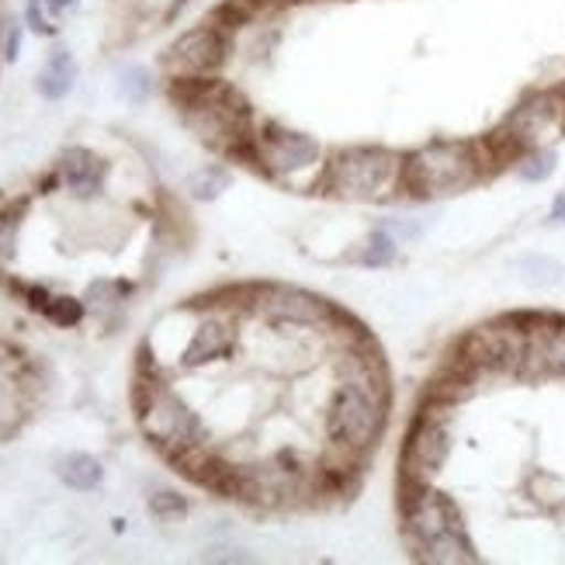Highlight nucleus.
Segmentation results:
<instances>
[{"mask_svg":"<svg viewBox=\"0 0 565 565\" xmlns=\"http://www.w3.org/2000/svg\"><path fill=\"white\" fill-rule=\"evenodd\" d=\"M174 102L199 139L218 146V150H243L250 157V108L230 84L212 77H181L174 81Z\"/></svg>","mask_w":565,"mask_h":565,"instance_id":"nucleus-1","label":"nucleus"},{"mask_svg":"<svg viewBox=\"0 0 565 565\" xmlns=\"http://www.w3.org/2000/svg\"><path fill=\"white\" fill-rule=\"evenodd\" d=\"M406 534L413 552L424 562H476V548L465 534L458 507L448 497L430 493L427 486L416 489V497H409L406 503Z\"/></svg>","mask_w":565,"mask_h":565,"instance_id":"nucleus-2","label":"nucleus"},{"mask_svg":"<svg viewBox=\"0 0 565 565\" xmlns=\"http://www.w3.org/2000/svg\"><path fill=\"white\" fill-rule=\"evenodd\" d=\"M482 157L469 142H430L403 160V184L413 199H445L476 184Z\"/></svg>","mask_w":565,"mask_h":565,"instance_id":"nucleus-3","label":"nucleus"},{"mask_svg":"<svg viewBox=\"0 0 565 565\" xmlns=\"http://www.w3.org/2000/svg\"><path fill=\"white\" fill-rule=\"evenodd\" d=\"M403 184V160L379 146H354L340 150L327 174L323 188L340 194V199H385Z\"/></svg>","mask_w":565,"mask_h":565,"instance_id":"nucleus-4","label":"nucleus"},{"mask_svg":"<svg viewBox=\"0 0 565 565\" xmlns=\"http://www.w3.org/2000/svg\"><path fill=\"white\" fill-rule=\"evenodd\" d=\"M385 420V392L340 382L337 396L327 413V430L330 440L343 451H364L372 448Z\"/></svg>","mask_w":565,"mask_h":565,"instance_id":"nucleus-5","label":"nucleus"},{"mask_svg":"<svg viewBox=\"0 0 565 565\" xmlns=\"http://www.w3.org/2000/svg\"><path fill=\"white\" fill-rule=\"evenodd\" d=\"M136 409H139V427L142 434L160 445L167 455H178L191 445H199L202 424L174 392L157 385V382H139L136 392Z\"/></svg>","mask_w":565,"mask_h":565,"instance_id":"nucleus-6","label":"nucleus"},{"mask_svg":"<svg viewBox=\"0 0 565 565\" xmlns=\"http://www.w3.org/2000/svg\"><path fill=\"white\" fill-rule=\"evenodd\" d=\"M448 455H451L448 416L440 409H424L420 420H416L409 430L406 448H403V479L413 489L430 486V479L445 469Z\"/></svg>","mask_w":565,"mask_h":565,"instance_id":"nucleus-7","label":"nucleus"},{"mask_svg":"<svg viewBox=\"0 0 565 565\" xmlns=\"http://www.w3.org/2000/svg\"><path fill=\"white\" fill-rule=\"evenodd\" d=\"M230 39L223 24H199V29L184 32L174 45L167 49L163 66L170 70V77H212V73L226 63Z\"/></svg>","mask_w":565,"mask_h":565,"instance_id":"nucleus-8","label":"nucleus"},{"mask_svg":"<svg viewBox=\"0 0 565 565\" xmlns=\"http://www.w3.org/2000/svg\"><path fill=\"white\" fill-rule=\"evenodd\" d=\"M565 132V94H537L510 115L500 139L510 153L537 150L545 139Z\"/></svg>","mask_w":565,"mask_h":565,"instance_id":"nucleus-9","label":"nucleus"},{"mask_svg":"<svg viewBox=\"0 0 565 565\" xmlns=\"http://www.w3.org/2000/svg\"><path fill=\"white\" fill-rule=\"evenodd\" d=\"M250 160L271 170V174H291V170H302L319 160V142L306 132L267 126L260 136H254Z\"/></svg>","mask_w":565,"mask_h":565,"instance_id":"nucleus-10","label":"nucleus"},{"mask_svg":"<svg viewBox=\"0 0 565 565\" xmlns=\"http://www.w3.org/2000/svg\"><path fill=\"white\" fill-rule=\"evenodd\" d=\"M257 309L264 316H271L275 323H285V327H316V323H323L327 312H330V306L319 302L316 295L295 291V288L257 291Z\"/></svg>","mask_w":565,"mask_h":565,"instance_id":"nucleus-11","label":"nucleus"},{"mask_svg":"<svg viewBox=\"0 0 565 565\" xmlns=\"http://www.w3.org/2000/svg\"><path fill=\"white\" fill-rule=\"evenodd\" d=\"M105 174H108V163L102 157H94L90 150H84V146H73L60 160V178L77 199H90V194L102 191Z\"/></svg>","mask_w":565,"mask_h":565,"instance_id":"nucleus-12","label":"nucleus"},{"mask_svg":"<svg viewBox=\"0 0 565 565\" xmlns=\"http://www.w3.org/2000/svg\"><path fill=\"white\" fill-rule=\"evenodd\" d=\"M230 348H233V330L223 323V319H209V323H202L199 330H194L181 361L188 367H202V364H209L215 358H223Z\"/></svg>","mask_w":565,"mask_h":565,"instance_id":"nucleus-13","label":"nucleus"},{"mask_svg":"<svg viewBox=\"0 0 565 565\" xmlns=\"http://www.w3.org/2000/svg\"><path fill=\"white\" fill-rule=\"evenodd\" d=\"M527 361L542 364L545 372L565 375V323H545L527 330Z\"/></svg>","mask_w":565,"mask_h":565,"instance_id":"nucleus-14","label":"nucleus"},{"mask_svg":"<svg viewBox=\"0 0 565 565\" xmlns=\"http://www.w3.org/2000/svg\"><path fill=\"white\" fill-rule=\"evenodd\" d=\"M73 81H77V63L66 53V49H53V56L45 60V66L39 70V94L49 97V102H60L73 90Z\"/></svg>","mask_w":565,"mask_h":565,"instance_id":"nucleus-15","label":"nucleus"},{"mask_svg":"<svg viewBox=\"0 0 565 565\" xmlns=\"http://www.w3.org/2000/svg\"><path fill=\"white\" fill-rule=\"evenodd\" d=\"M14 361L0 358V440L11 437L21 424V403H18V379H14Z\"/></svg>","mask_w":565,"mask_h":565,"instance_id":"nucleus-16","label":"nucleus"},{"mask_svg":"<svg viewBox=\"0 0 565 565\" xmlns=\"http://www.w3.org/2000/svg\"><path fill=\"white\" fill-rule=\"evenodd\" d=\"M56 472L70 489H81V493H87V489H94V486H102V479H105L102 461L90 458V455H66Z\"/></svg>","mask_w":565,"mask_h":565,"instance_id":"nucleus-17","label":"nucleus"},{"mask_svg":"<svg viewBox=\"0 0 565 565\" xmlns=\"http://www.w3.org/2000/svg\"><path fill=\"white\" fill-rule=\"evenodd\" d=\"M513 267H518L521 281H527L531 288H552V285L562 281V264L552 260V257H542V254H527Z\"/></svg>","mask_w":565,"mask_h":565,"instance_id":"nucleus-18","label":"nucleus"},{"mask_svg":"<svg viewBox=\"0 0 565 565\" xmlns=\"http://www.w3.org/2000/svg\"><path fill=\"white\" fill-rule=\"evenodd\" d=\"M230 188V174L223 167H205L199 170V174H191L188 178V191H191V199H199V202H209V199H218Z\"/></svg>","mask_w":565,"mask_h":565,"instance_id":"nucleus-19","label":"nucleus"},{"mask_svg":"<svg viewBox=\"0 0 565 565\" xmlns=\"http://www.w3.org/2000/svg\"><path fill=\"white\" fill-rule=\"evenodd\" d=\"M118 90H121V97H126V102H132V105L146 102V97H150V90H153L150 70H142V66H126V70L118 73Z\"/></svg>","mask_w":565,"mask_h":565,"instance_id":"nucleus-20","label":"nucleus"},{"mask_svg":"<svg viewBox=\"0 0 565 565\" xmlns=\"http://www.w3.org/2000/svg\"><path fill=\"white\" fill-rule=\"evenodd\" d=\"M555 163H558V157H555L552 150H545V146H537V150H531V153L524 157V163H521V178H524V181H545V178L555 174Z\"/></svg>","mask_w":565,"mask_h":565,"instance_id":"nucleus-21","label":"nucleus"},{"mask_svg":"<svg viewBox=\"0 0 565 565\" xmlns=\"http://www.w3.org/2000/svg\"><path fill=\"white\" fill-rule=\"evenodd\" d=\"M396 260V239H392L388 230H379L372 233V239H367V247H364V264L367 267H385Z\"/></svg>","mask_w":565,"mask_h":565,"instance_id":"nucleus-22","label":"nucleus"},{"mask_svg":"<svg viewBox=\"0 0 565 565\" xmlns=\"http://www.w3.org/2000/svg\"><path fill=\"white\" fill-rule=\"evenodd\" d=\"M49 319H53L56 327H73V323H81V316H84V306L77 299H66V295H53L49 299V306L42 309Z\"/></svg>","mask_w":565,"mask_h":565,"instance_id":"nucleus-23","label":"nucleus"},{"mask_svg":"<svg viewBox=\"0 0 565 565\" xmlns=\"http://www.w3.org/2000/svg\"><path fill=\"white\" fill-rule=\"evenodd\" d=\"M150 510L157 513V518H178V513L188 510V503H184L178 493H157V497L150 500Z\"/></svg>","mask_w":565,"mask_h":565,"instance_id":"nucleus-24","label":"nucleus"},{"mask_svg":"<svg viewBox=\"0 0 565 565\" xmlns=\"http://www.w3.org/2000/svg\"><path fill=\"white\" fill-rule=\"evenodd\" d=\"M42 4H45V0H29V21H32V29L39 35H49V32L56 29V24H53V18L42 11Z\"/></svg>","mask_w":565,"mask_h":565,"instance_id":"nucleus-25","label":"nucleus"},{"mask_svg":"<svg viewBox=\"0 0 565 565\" xmlns=\"http://www.w3.org/2000/svg\"><path fill=\"white\" fill-rule=\"evenodd\" d=\"M388 230H392V233H399V236H409V239L424 233V230L416 226V223H403V218H392V223H388Z\"/></svg>","mask_w":565,"mask_h":565,"instance_id":"nucleus-26","label":"nucleus"},{"mask_svg":"<svg viewBox=\"0 0 565 565\" xmlns=\"http://www.w3.org/2000/svg\"><path fill=\"white\" fill-rule=\"evenodd\" d=\"M73 8H77V0H45V11L53 14V18H60V14H66Z\"/></svg>","mask_w":565,"mask_h":565,"instance_id":"nucleus-27","label":"nucleus"},{"mask_svg":"<svg viewBox=\"0 0 565 565\" xmlns=\"http://www.w3.org/2000/svg\"><path fill=\"white\" fill-rule=\"evenodd\" d=\"M552 223H562L565 226V194H558L555 205H552Z\"/></svg>","mask_w":565,"mask_h":565,"instance_id":"nucleus-28","label":"nucleus"},{"mask_svg":"<svg viewBox=\"0 0 565 565\" xmlns=\"http://www.w3.org/2000/svg\"><path fill=\"white\" fill-rule=\"evenodd\" d=\"M18 45H21V32L11 29V32H8V56H11V60L18 56Z\"/></svg>","mask_w":565,"mask_h":565,"instance_id":"nucleus-29","label":"nucleus"}]
</instances>
